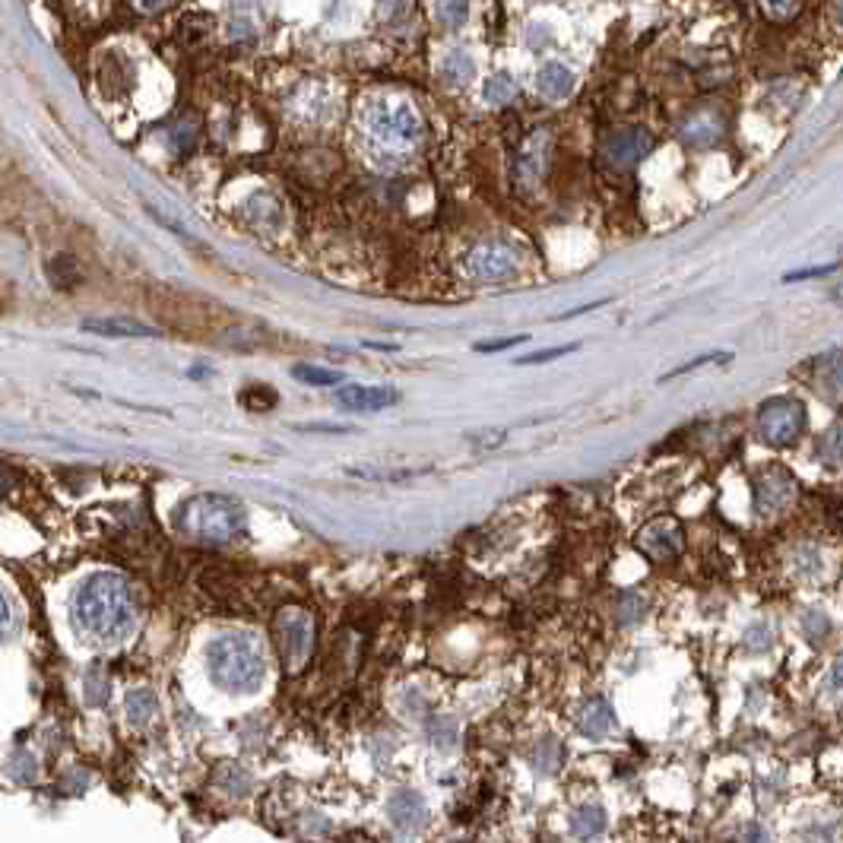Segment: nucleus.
I'll return each mask as SVG.
<instances>
[{"instance_id":"1","label":"nucleus","mask_w":843,"mask_h":843,"mask_svg":"<svg viewBox=\"0 0 843 843\" xmlns=\"http://www.w3.org/2000/svg\"><path fill=\"white\" fill-rule=\"evenodd\" d=\"M73 622L89 638H121L134 625V596L121 574H92L73 599Z\"/></svg>"},{"instance_id":"2","label":"nucleus","mask_w":843,"mask_h":843,"mask_svg":"<svg viewBox=\"0 0 843 843\" xmlns=\"http://www.w3.org/2000/svg\"><path fill=\"white\" fill-rule=\"evenodd\" d=\"M206 672L216 688L229 695H251L267 676V660L260 644L245 631H226L206 644Z\"/></svg>"},{"instance_id":"3","label":"nucleus","mask_w":843,"mask_h":843,"mask_svg":"<svg viewBox=\"0 0 843 843\" xmlns=\"http://www.w3.org/2000/svg\"><path fill=\"white\" fill-rule=\"evenodd\" d=\"M172 523L181 536H191L200 542H213V546H222V542H232L238 536H245L248 527V514L245 508L219 492H203L178 504V511L172 514Z\"/></svg>"},{"instance_id":"4","label":"nucleus","mask_w":843,"mask_h":843,"mask_svg":"<svg viewBox=\"0 0 843 843\" xmlns=\"http://www.w3.org/2000/svg\"><path fill=\"white\" fill-rule=\"evenodd\" d=\"M365 134L381 156H403L419 146L425 127L409 102H378L365 111Z\"/></svg>"},{"instance_id":"5","label":"nucleus","mask_w":843,"mask_h":843,"mask_svg":"<svg viewBox=\"0 0 843 843\" xmlns=\"http://www.w3.org/2000/svg\"><path fill=\"white\" fill-rule=\"evenodd\" d=\"M805 432V406L799 400H771L758 412V435L771 447H790Z\"/></svg>"},{"instance_id":"6","label":"nucleus","mask_w":843,"mask_h":843,"mask_svg":"<svg viewBox=\"0 0 843 843\" xmlns=\"http://www.w3.org/2000/svg\"><path fill=\"white\" fill-rule=\"evenodd\" d=\"M796 495H799V482L786 466H767V470L755 476V508L767 517L790 508Z\"/></svg>"},{"instance_id":"7","label":"nucleus","mask_w":843,"mask_h":843,"mask_svg":"<svg viewBox=\"0 0 843 843\" xmlns=\"http://www.w3.org/2000/svg\"><path fill=\"white\" fill-rule=\"evenodd\" d=\"M650 134L644 127H622V130H612L603 143V162L615 172H628V168L638 165L647 153H650Z\"/></svg>"},{"instance_id":"8","label":"nucleus","mask_w":843,"mask_h":843,"mask_svg":"<svg viewBox=\"0 0 843 843\" xmlns=\"http://www.w3.org/2000/svg\"><path fill=\"white\" fill-rule=\"evenodd\" d=\"M466 273L476 279H489V283L508 279L517 273V251L511 245H504V241H482L466 257Z\"/></svg>"},{"instance_id":"9","label":"nucleus","mask_w":843,"mask_h":843,"mask_svg":"<svg viewBox=\"0 0 843 843\" xmlns=\"http://www.w3.org/2000/svg\"><path fill=\"white\" fill-rule=\"evenodd\" d=\"M276 641L286 666H298L311 650V618L302 609H286L276 618Z\"/></svg>"},{"instance_id":"10","label":"nucleus","mask_w":843,"mask_h":843,"mask_svg":"<svg viewBox=\"0 0 843 843\" xmlns=\"http://www.w3.org/2000/svg\"><path fill=\"white\" fill-rule=\"evenodd\" d=\"M638 549L653 561H672L682 552V527L672 517H657L638 533Z\"/></svg>"},{"instance_id":"11","label":"nucleus","mask_w":843,"mask_h":843,"mask_svg":"<svg viewBox=\"0 0 843 843\" xmlns=\"http://www.w3.org/2000/svg\"><path fill=\"white\" fill-rule=\"evenodd\" d=\"M333 403H336V409H343V412H359V416H365V412H381V409L397 406L400 403V390L397 387H362V384H352V387L336 390Z\"/></svg>"},{"instance_id":"12","label":"nucleus","mask_w":843,"mask_h":843,"mask_svg":"<svg viewBox=\"0 0 843 843\" xmlns=\"http://www.w3.org/2000/svg\"><path fill=\"white\" fill-rule=\"evenodd\" d=\"M723 130H726V124L717 111L701 108V111H695V115L685 118V124L679 127V137L691 149H707L723 137Z\"/></svg>"},{"instance_id":"13","label":"nucleus","mask_w":843,"mask_h":843,"mask_svg":"<svg viewBox=\"0 0 843 843\" xmlns=\"http://www.w3.org/2000/svg\"><path fill=\"white\" fill-rule=\"evenodd\" d=\"M812 387L834 403L843 400V352H824L812 362Z\"/></svg>"},{"instance_id":"14","label":"nucleus","mask_w":843,"mask_h":843,"mask_svg":"<svg viewBox=\"0 0 843 843\" xmlns=\"http://www.w3.org/2000/svg\"><path fill=\"white\" fill-rule=\"evenodd\" d=\"M546 162H549V134L546 130H533L517 156V178L530 184L539 181V175L546 172Z\"/></svg>"},{"instance_id":"15","label":"nucleus","mask_w":843,"mask_h":843,"mask_svg":"<svg viewBox=\"0 0 843 843\" xmlns=\"http://www.w3.org/2000/svg\"><path fill=\"white\" fill-rule=\"evenodd\" d=\"M390 818L400 824L403 831H419L428 821V805L419 793L412 790H400L390 799Z\"/></svg>"},{"instance_id":"16","label":"nucleus","mask_w":843,"mask_h":843,"mask_svg":"<svg viewBox=\"0 0 843 843\" xmlns=\"http://www.w3.org/2000/svg\"><path fill=\"white\" fill-rule=\"evenodd\" d=\"M577 729L590 739H603L606 733L615 729V714H612V704L606 698H593L580 707L577 714Z\"/></svg>"},{"instance_id":"17","label":"nucleus","mask_w":843,"mask_h":843,"mask_svg":"<svg viewBox=\"0 0 843 843\" xmlns=\"http://www.w3.org/2000/svg\"><path fill=\"white\" fill-rule=\"evenodd\" d=\"M83 330L99 336H115V340H121V336H137V340L140 336H156L153 327L130 321V317H89V321H83Z\"/></svg>"},{"instance_id":"18","label":"nucleus","mask_w":843,"mask_h":843,"mask_svg":"<svg viewBox=\"0 0 843 843\" xmlns=\"http://www.w3.org/2000/svg\"><path fill=\"white\" fill-rule=\"evenodd\" d=\"M536 86H539V92L546 99H568L571 92H574V73L565 64L549 61V64H542L539 77H536Z\"/></svg>"},{"instance_id":"19","label":"nucleus","mask_w":843,"mask_h":843,"mask_svg":"<svg viewBox=\"0 0 843 843\" xmlns=\"http://www.w3.org/2000/svg\"><path fill=\"white\" fill-rule=\"evenodd\" d=\"M124 710H127V720L134 726H146L149 720H156L159 701L149 688H130L124 695Z\"/></svg>"},{"instance_id":"20","label":"nucleus","mask_w":843,"mask_h":843,"mask_svg":"<svg viewBox=\"0 0 843 843\" xmlns=\"http://www.w3.org/2000/svg\"><path fill=\"white\" fill-rule=\"evenodd\" d=\"M571 831L577 840H593L606 831V812L599 809L596 802H587V805H580V809L574 812L571 818Z\"/></svg>"},{"instance_id":"21","label":"nucleus","mask_w":843,"mask_h":843,"mask_svg":"<svg viewBox=\"0 0 843 843\" xmlns=\"http://www.w3.org/2000/svg\"><path fill=\"white\" fill-rule=\"evenodd\" d=\"M517 96V83L511 73H492V77H485L482 80V99L489 102V105H504V102H511Z\"/></svg>"},{"instance_id":"22","label":"nucleus","mask_w":843,"mask_h":843,"mask_svg":"<svg viewBox=\"0 0 843 843\" xmlns=\"http://www.w3.org/2000/svg\"><path fill=\"white\" fill-rule=\"evenodd\" d=\"M815 454H818L821 463H828V466L843 463V422H834L828 432L815 441Z\"/></svg>"},{"instance_id":"23","label":"nucleus","mask_w":843,"mask_h":843,"mask_svg":"<svg viewBox=\"0 0 843 843\" xmlns=\"http://www.w3.org/2000/svg\"><path fill=\"white\" fill-rule=\"evenodd\" d=\"M530 761L536 767V774L542 777H549L558 771V761H561V745L555 739H539L533 748H530Z\"/></svg>"},{"instance_id":"24","label":"nucleus","mask_w":843,"mask_h":843,"mask_svg":"<svg viewBox=\"0 0 843 843\" xmlns=\"http://www.w3.org/2000/svg\"><path fill=\"white\" fill-rule=\"evenodd\" d=\"M444 80L447 83H454V86H463V83H470L473 80V73H476V64H473V58L470 54H466L463 48H457L451 58L444 61Z\"/></svg>"},{"instance_id":"25","label":"nucleus","mask_w":843,"mask_h":843,"mask_svg":"<svg viewBox=\"0 0 843 843\" xmlns=\"http://www.w3.org/2000/svg\"><path fill=\"white\" fill-rule=\"evenodd\" d=\"M292 374L298 381H305L311 387H336L343 381V371H333V368H321V365H292Z\"/></svg>"},{"instance_id":"26","label":"nucleus","mask_w":843,"mask_h":843,"mask_svg":"<svg viewBox=\"0 0 843 843\" xmlns=\"http://www.w3.org/2000/svg\"><path fill=\"white\" fill-rule=\"evenodd\" d=\"M425 733L438 748H451L457 742V723L451 717H432L425 726Z\"/></svg>"},{"instance_id":"27","label":"nucleus","mask_w":843,"mask_h":843,"mask_svg":"<svg viewBox=\"0 0 843 843\" xmlns=\"http://www.w3.org/2000/svg\"><path fill=\"white\" fill-rule=\"evenodd\" d=\"M577 343H568V346H549V349H539V352H530V355H520L517 365H546V362H555L561 359V355H568L574 352Z\"/></svg>"},{"instance_id":"28","label":"nucleus","mask_w":843,"mask_h":843,"mask_svg":"<svg viewBox=\"0 0 843 843\" xmlns=\"http://www.w3.org/2000/svg\"><path fill=\"white\" fill-rule=\"evenodd\" d=\"M241 400H245V406H251V409H270L279 397H276V390L254 384L251 390H241Z\"/></svg>"},{"instance_id":"29","label":"nucleus","mask_w":843,"mask_h":843,"mask_svg":"<svg viewBox=\"0 0 843 843\" xmlns=\"http://www.w3.org/2000/svg\"><path fill=\"white\" fill-rule=\"evenodd\" d=\"M802 628H805V638H809V641H818V644H821L824 638H828V631H831L828 618H824L821 612H809V615H805Z\"/></svg>"},{"instance_id":"30","label":"nucleus","mask_w":843,"mask_h":843,"mask_svg":"<svg viewBox=\"0 0 843 843\" xmlns=\"http://www.w3.org/2000/svg\"><path fill=\"white\" fill-rule=\"evenodd\" d=\"M86 695H89V704H105V698H108V682H105V676H96V669H92L86 679Z\"/></svg>"},{"instance_id":"31","label":"nucleus","mask_w":843,"mask_h":843,"mask_svg":"<svg viewBox=\"0 0 843 843\" xmlns=\"http://www.w3.org/2000/svg\"><path fill=\"white\" fill-rule=\"evenodd\" d=\"M520 343H527V336H498V340L476 343V352H501V349H514Z\"/></svg>"},{"instance_id":"32","label":"nucleus","mask_w":843,"mask_h":843,"mask_svg":"<svg viewBox=\"0 0 843 843\" xmlns=\"http://www.w3.org/2000/svg\"><path fill=\"white\" fill-rule=\"evenodd\" d=\"M13 777L23 780V783H32V780H35V764H32V758H29L26 752L13 758Z\"/></svg>"},{"instance_id":"33","label":"nucleus","mask_w":843,"mask_h":843,"mask_svg":"<svg viewBox=\"0 0 843 843\" xmlns=\"http://www.w3.org/2000/svg\"><path fill=\"white\" fill-rule=\"evenodd\" d=\"M438 13H444L447 20H451V26H463V20L470 16V7L466 4H441Z\"/></svg>"},{"instance_id":"34","label":"nucleus","mask_w":843,"mask_h":843,"mask_svg":"<svg viewBox=\"0 0 843 843\" xmlns=\"http://www.w3.org/2000/svg\"><path fill=\"white\" fill-rule=\"evenodd\" d=\"M764 13H771V16H783V20H793V16L802 13V4H767L761 7Z\"/></svg>"},{"instance_id":"35","label":"nucleus","mask_w":843,"mask_h":843,"mask_svg":"<svg viewBox=\"0 0 843 843\" xmlns=\"http://www.w3.org/2000/svg\"><path fill=\"white\" fill-rule=\"evenodd\" d=\"M504 432H479V435H470L466 441H473V444H479V447H498V444H504Z\"/></svg>"},{"instance_id":"36","label":"nucleus","mask_w":843,"mask_h":843,"mask_svg":"<svg viewBox=\"0 0 843 843\" xmlns=\"http://www.w3.org/2000/svg\"><path fill=\"white\" fill-rule=\"evenodd\" d=\"M241 35H245V39H251L254 26H251L248 20H232V23H229V39H241Z\"/></svg>"},{"instance_id":"37","label":"nucleus","mask_w":843,"mask_h":843,"mask_svg":"<svg viewBox=\"0 0 843 843\" xmlns=\"http://www.w3.org/2000/svg\"><path fill=\"white\" fill-rule=\"evenodd\" d=\"M739 843H767V834L758 828V824H748V828L742 831V840Z\"/></svg>"},{"instance_id":"38","label":"nucleus","mask_w":843,"mask_h":843,"mask_svg":"<svg viewBox=\"0 0 843 843\" xmlns=\"http://www.w3.org/2000/svg\"><path fill=\"white\" fill-rule=\"evenodd\" d=\"M831 682H834L837 688H843V657H837L834 666H831Z\"/></svg>"}]
</instances>
